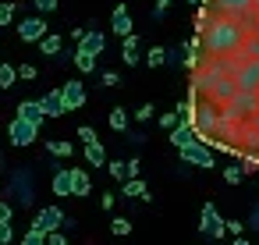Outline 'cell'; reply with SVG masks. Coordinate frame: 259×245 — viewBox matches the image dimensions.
<instances>
[{
  "mask_svg": "<svg viewBox=\"0 0 259 245\" xmlns=\"http://www.w3.org/2000/svg\"><path fill=\"white\" fill-rule=\"evenodd\" d=\"M121 57H124V64L128 68H135L139 64V36L132 32V36H124V50H121Z\"/></svg>",
  "mask_w": 259,
  "mask_h": 245,
  "instance_id": "16",
  "label": "cell"
},
{
  "mask_svg": "<svg viewBox=\"0 0 259 245\" xmlns=\"http://www.w3.org/2000/svg\"><path fill=\"white\" fill-rule=\"evenodd\" d=\"M75 68L82 71V75H89V71H96V54H89V50H75Z\"/></svg>",
  "mask_w": 259,
  "mask_h": 245,
  "instance_id": "19",
  "label": "cell"
},
{
  "mask_svg": "<svg viewBox=\"0 0 259 245\" xmlns=\"http://www.w3.org/2000/svg\"><path fill=\"white\" fill-rule=\"evenodd\" d=\"M36 75H39V71H36L32 64H22V68H18V78H25V82H32Z\"/></svg>",
  "mask_w": 259,
  "mask_h": 245,
  "instance_id": "33",
  "label": "cell"
},
{
  "mask_svg": "<svg viewBox=\"0 0 259 245\" xmlns=\"http://www.w3.org/2000/svg\"><path fill=\"white\" fill-rule=\"evenodd\" d=\"M153 114H156V110H153V103H142V107H139V110H135V114H132V117H135V121H139V125H146V121H149V117H153Z\"/></svg>",
  "mask_w": 259,
  "mask_h": 245,
  "instance_id": "28",
  "label": "cell"
},
{
  "mask_svg": "<svg viewBox=\"0 0 259 245\" xmlns=\"http://www.w3.org/2000/svg\"><path fill=\"white\" fill-rule=\"evenodd\" d=\"M32 4H36L43 15H47V11H57V0H32Z\"/></svg>",
  "mask_w": 259,
  "mask_h": 245,
  "instance_id": "38",
  "label": "cell"
},
{
  "mask_svg": "<svg viewBox=\"0 0 259 245\" xmlns=\"http://www.w3.org/2000/svg\"><path fill=\"white\" fill-rule=\"evenodd\" d=\"M224 178H227V185H241V178H245V167H227V171H224Z\"/></svg>",
  "mask_w": 259,
  "mask_h": 245,
  "instance_id": "29",
  "label": "cell"
},
{
  "mask_svg": "<svg viewBox=\"0 0 259 245\" xmlns=\"http://www.w3.org/2000/svg\"><path fill=\"white\" fill-rule=\"evenodd\" d=\"M110 231H114L117 238H124V234H132V220H128V217H114V220H110Z\"/></svg>",
  "mask_w": 259,
  "mask_h": 245,
  "instance_id": "26",
  "label": "cell"
},
{
  "mask_svg": "<svg viewBox=\"0 0 259 245\" xmlns=\"http://www.w3.org/2000/svg\"><path fill=\"white\" fill-rule=\"evenodd\" d=\"M103 86H121V78L114 71H103Z\"/></svg>",
  "mask_w": 259,
  "mask_h": 245,
  "instance_id": "41",
  "label": "cell"
},
{
  "mask_svg": "<svg viewBox=\"0 0 259 245\" xmlns=\"http://www.w3.org/2000/svg\"><path fill=\"white\" fill-rule=\"evenodd\" d=\"M252 227H259V206H252Z\"/></svg>",
  "mask_w": 259,
  "mask_h": 245,
  "instance_id": "42",
  "label": "cell"
},
{
  "mask_svg": "<svg viewBox=\"0 0 259 245\" xmlns=\"http://www.w3.org/2000/svg\"><path fill=\"white\" fill-rule=\"evenodd\" d=\"M89 192H93V178H89L82 167H71V195L82 199V195H89Z\"/></svg>",
  "mask_w": 259,
  "mask_h": 245,
  "instance_id": "13",
  "label": "cell"
},
{
  "mask_svg": "<svg viewBox=\"0 0 259 245\" xmlns=\"http://www.w3.org/2000/svg\"><path fill=\"white\" fill-rule=\"evenodd\" d=\"M241 231H245V224H241V220H227V234L241 238Z\"/></svg>",
  "mask_w": 259,
  "mask_h": 245,
  "instance_id": "36",
  "label": "cell"
},
{
  "mask_svg": "<svg viewBox=\"0 0 259 245\" xmlns=\"http://www.w3.org/2000/svg\"><path fill=\"white\" fill-rule=\"evenodd\" d=\"M142 174V164L139 160H128V178H139Z\"/></svg>",
  "mask_w": 259,
  "mask_h": 245,
  "instance_id": "40",
  "label": "cell"
},
{
  "mask_svg": "<svg viewBox=\"0 0 259 245\" xmlns=\"http://www.w3.org/2000/svg\"><path fill=\"white\" fill-rule=\"evenodd\" d=\"M78 139H82L85 146H89V142H96V128H93V125H82V128H78Z\"/></svg>",
  "mask_w": 259,
  "mask_h": 245,
  "instance_id": "31",
  "label": "cell"
},
{
  "mask_svg": "<svg viewBox=\"0 0 259 245\" xmlns=\"http://www.w3.org/2000/svg\"><path fill=\"white\" fill-rule=\"evenodd\" d=\"M199 231H202L206 238H224V234H227V220L217 213L213 202L202 206V213H199Z\"/></svg>",
  "mask_w": 259,
  "mask_h": 245,
  "instance_id": "2",
  "label": "cell"
},
{
  "mask_svg": "<svg viewBox=\"0 0 259 245\" xmlns=\"http://www.w3.org/2000/svg\"><path fill=\"white\" fill-rule=\"evenodd\" d=\"M47 245H68V238H64L61 231H50V234H47Z\"/></svg>",
  "mask_w": 259,
  "mask_h": 245,
  "instance_id": "37",
  "label": "cell"
},
{
  "mask_svg": "<svg viewBox=\"0 0 259 245\" xmlns=\"http://www.w3.org/2000/svg\"><path fill=\"white\" fill-rule=\"evenodd\" d=\"M107 174H110L114 181H121V185H124V181H128V164H121V160H110V164H107Z\"/></svg>",
  "mask_w": 259,
  "mask_h": 245,
  "instance_id": "24",
  "label": "cell"
},
{
  "mask_svg": "<svg viewBox=\"0 0 259 245\" xmlns=\"http://www.w3.org/2000/svg\"><path fill=\"white\" fill-rule=\"evenodd\" d=\"M192 142H202V135L195 132L192 121H181V125L170 132V146H174V149H185V146H192Z\"/></svg>",
  "mask_w": 259,
  "mask_h": 245,
  "instance_id": "7",
  "label": "cell"
},
{
  "mask_svg": "<svg viewBox=\"0 0 259 245\" xmlns=\"http://www.w3.org/2000/svg\"><path fill=\"white\" fill-rule=\"evenodd\" d=\"M121 195H124V199H142V202H149V188H146L142 178H128V181L121 185Z\"/></svg>",
  "mask_w": 259,
  "mask_h": 245,
  "instance_id": "14",
  "label": "cell"
},
{
  "mask_svg": "<svg viewBox=\"0 0 259 245\" xmlns=\"http://www.w3.org/2000/svg\"><path fill=\"white\" fill-rule=\"evenodd\" d=\"M107 121H110V128H114L117 135H124V132H128V110H124V107H114V110L107 114Z\"/></svg>",
  "mask_w": 259,
  "mask_h": 245,
  "instance_id": "20",
  "label": "cell"
},
{
  "mask_svg": "<svg viewBox=\"0 0 259 245\" xmlns=\"http://www.w3.org/2000/svg\"><path fill=\"white\" fill-rule=\"evenodd\" d=\"M85 164H89V167H103V164H107L103 142H89V146H85Z\"/></svg>",
  "mask_w": 259,
  "mask_h": 245,
  "instance_id": "17",
  "label": "cell"
},
{
  "mask_svg": "<svg viewBox=\"0 0 259 245\" xmlns=\"http://www.w3.org/2000/svg\"><path fill=\"white\" fill-rule=\"evenodd\" d=\"M18 117H25V121H32V125H43V121H47L39 100H22V103H18Z\"/></svg>",
  "mask_w": 259,
  "mask_h": 245,
  "instance_id": "11",
  "label": "cell"
},
{
  "mask_svg": "<svg viewBox=\"0 0 259 245\" xmlns=\"http://www.w3.org/2000/svg\"><path fill=\"white\" fill-rule=\"evenodd\" d=\"M167 8H170V0H156V4H153V18H163Z\"/></svg>",
  "mask_w": 259,
  "mask_h": 245,
  "instance_id": "34",
  "label": "cell"
},
{
  "mask_svg": "<svg viewBox=\"0 0 259 245\" xmlns=\"http://www.w3.org/2000/svg\"><path fill=\"white\" fill-rule=\"evenodd\" d=\"M64 220H68V217H64V210H61V206H43V210L36 213L32 227H39V231H47V234H50V231H61V227H64Z\"/></svg>",
  "mask_w": 259,
  "mask_h": 245,
  "instance_id": "6",
  "label": "cell"
},
{
  "mask_svg": "<svg viewBox=\"0 0 259 245\" xmlns=\"http://www.w3.org/2000/svg\"><path fill=\"white\" fill-rule=\"evenodd\" d=\"M110 25H114V36H132V11L124 4H117L110 15Z\"/></svg>",
  "mask_w": 259,
  "mask_h": 245,
  "instance_id": "9",
  "label": "cell"
},
{
  "mask_svg": "<svg viewBox=\"0 0 259 245\" xmlns=\"http://www.w3.org/2000/svg\"><path fill=\"white\" fill-rule=\"evenodd\" d=\"M61 100H64L68 110H82L85 107V82L82 78H68L61 86Z\"/></svg>",
  "mask_w": 259,
  "mask_h": 245,
  "instance_id": "5",
  "label": "cell"
},
{
  "mask_svg": "<svg viewBox=\"0 0 259 245\" xmlns=\"http://www.w3.org/2000/svg\"><path fill=\"white\" fill-rule=\"evenodd\" d=\"M234 245H252V241L248 238H234Z\"/></svg>",
  "mask_w": 259,
  "mask_h": 245,
  "instance_id": "43",
  "label": "cell"
},
{
  "mask_svg": "<svg viewBox=\"0 0 259 245\" xmlns=\"http://www.w3.org/2000/svg\"><path fill=\"white\" fill-rule=\"evenodd\" d=\"M8 220H11V202L0 199V224H8Z\"/></svg>",
  "mask_w": 259,
  "mask_h": 245,
  "instance_id": "39",
  "label": "cell"
},
{
  "mask_svg": "<svg viewBox=\"0 0 259 245\" xmlns=\"http://www.w3.org/2000/svg\"><path fill=\"white\" fill-rule=\"evenodd\" d=\"M15 241V231H11V220L8 224H0V245H11Z\"/></svg>",
  "mask_w": 259,
  "mask_h": 245,
  "instance_id": "32",
  "label": "cell"
},
{
  "mask_svg": "<svg viewBox=\"0 0 259 245\" xmlns=\"http://www.w3.org/2000/svg\"><path fill=\"white\" fill-rule=\"evenodd\" d=\"M114 202H117V199H114V192H103V195H100V206H103L107 213L114 210Z\"/></svg>",
  "mask_w": 259,
  "mask_h": 245,
  "instance_id": "35",
  "label": "cell"
},
{
  "mask_svg": "<svg viewBox=\"0 0 259 245\" xmlns=\"http://www.w3.org/2000/svg\"><path fill=\"white\" fill-rule=\"evenodd\" d=\"M178 153H181V160L192 164V167H202V171L213 167V149H209L206 142H192V146H185V149H178Z\"/></svg>",
  "mask_w": 259,
  "mask_h": 245,
  "instance_id": "4",
  "label": "cell"
},
{
  "mask_svg": "<svg viewBox=\"0 0 259 245\" xmlns=\"http://www.w3.org/2000/svg\"><path fill=\"white\" fill-rule=\"evenodd\" d=\"M22 245H47V231L29 227V231H25V238H22Z\"/></svg>",
  "mask_w": 259,
  "mask_h": 245,
  "instance_id": "27",
  "label": "cell"
},
{
  "mask_svg": "<svg viewBox=\"0 0 259 245\" xmlns=\"http://www.w3.org/2000/svg\"><path fill=\"white\" fill-rule=\"evenodd\" d=\"M78 47H82V50H89V54H96V57H100V54H103V50H107V36H103V32H100V29H89V32H85V39H82V43H78Z\"/></svg>",
  "mask_w": 259,
  "mask_h": 245,
  "instance_id": "15",
  "label": "cell"
},
{
  "mask_svg": "<svg viewBox=\"0 0 259 245\" xmlns=\"http://www.w3.org/2000/svg\"><path fill=\"white\" fill-rule=\"evenodd\" d=\"M188 4H195V8H199V4H209V0H188Z\"/></svg>",
  "mask_w": 259,
  "mask_h": 245,
  "instance_id": "44",
  "label": "cell"
},
{
  "mask_svg": "<svg viewBox=\"0 0 259 245\" xmlns=\"http://www.w3.org/2000/svg\"><path fill=\"white\" fill-rule=\"evenodd\" d=\"M15 22V4H0V29Z\"/></svg>",
  "mask_w": 259,
  "mask_h": 245,
  "instance_id": "30",
  "label": "cell"
},
{
  "mask_svg": "<svg viewBox=\"0 0 259 245\" xmlns=\"http://www.w3.org/2000/svg\"><path fill=\"white\" fill-rule=\"evenodd\" d=\"M61 47H64V39H61L57 32H47V36L39 39V50H43L47 57H57V54H61Z\"/></svg>",
  "mask_w": 259,
  "mask_h": 245,
  "instance_id": "18",
  "label": "cell"
},
{
  "mask_svg": "<svg viewBox=\"0 0 259 245\" xmlns=\"http://www.w3.org/2000/svg\"><path fill=\"white\" fill-rule=\"evenodd\" d=\"M245 47V29L238 18H227V15H213V22L206 25L202 32V50L209 57H231Z\"/></svg>",
  "mask_w": 259,
  "mask_h": 245,
  "instance_id": "1",
  "label": "cell"
},
{
  "mask_svg": "<svg viewBox=\"0 0 259 245\" xmlns=\"http://www.w3.org/2000/svg\"><path fill=\"white\" fill-rule=\"evenodd\" d=\"M47 149H50L54 156H71V153H75V146H71V142H64V139H50V142H47Z\"/></svg>",
  "mask_w": 259,
  "mask_h": 245,
  "instance_id": "23",
  "label": "cell"
},
{
  "mask_svg": "<svg viewBox=\"0 0 259 245\" xmlns=\"http://www.w3.org/2000/svg\"><path fill=\"white\" fill-rule=\"evenodd\" d=\"M18 36H22L25 43H39V39L47 36V22H43V18H22V22H18Z\"/></svg>",
  "mask_w": 259,
  "mask_h": 245,
  "instance_id": "8",
  "label": "cell"
},
{
  "mask_svg": "<svg viewBox=\"0 0 259 245\" xmlns=\"http://www.w3.org/2000/svg\"><path fill=\"white\" fill-rule=\"evenodd\" d=\"M18 82V68L15 64H0V89H11Z\"/></svg>",
  "mask_w": 259,
  "mask_h": 245,
  "instance_id": "21",
  "label": "cell"
},
{
  "mask_svg": "<svg viewBox=\"0 0 259 245\" xmlns=\"http://www.w3.org/2000/svg\"><path fill=\"white\" fill-rule=\"evenodd\" d=\"M8 139H11L15 146H32V142L39 139V125H32V121H25V117H15V121L8 125Z\"/></svg>",
  "mask_w": 259,
  "mask_h": 245,
  "instance_id": "3",
  "label": "cell"
},
{
  "mask_svg": "<svg viewBox=\"0 0 259 245\" xmlns=\"http://www.w3.org/2000/svg\"><path fill=\"white\" fill-rule=\"evenodd\" d=\"M146 64H149V68H163V64H167V47H153V50L146 54Z\"/></svg>",
  "mask_w": 259,
  "mask_h": 245,
  "instance_id": "22",
  "label": "cell"
},
{
  "mask_svg": "<svg viewBox=\"0 0 259 245\" xmlns=\"http://www.w3.org/2000/svg\"><path fill=\"white\" fill-rule=\"evenodd\" d=\"M39 103H43V114H47V117L68 114V107H64V100H61V89H50L47 96H39Z\"/></svg>",
  "mask_w": 259,
  "mask_h": 245,
  "instance_id": "10",
  "label": "cell"
},
{
  "mask_svg": "<svg viewBox=\"0 0 259 245\" xmlns=\"http://www.w3.org/2000/svg\"><path fill=\"white\" fill-rule=\"evenodd\" d=\"M50 188H54V195H57V199L71 195V167H57V171H54V181H50Z\"/></svg>",
  "mask_w": 259,
  "mask_h": 245,
  "instance_id": "12",
  "label": "cell"
},
{
  "mask_svg": "<svg viewBox=\"0 0 259 245\" xmlns=\"http://www.w3.org/2000/svg\"><path fill=\"white\" fill-rule=\"evenodd\" d=\"M185 117H181V110H170V114H160V128L163 132H174L178 125H181Z\"/></svg>",
  "mask_w": 259,
  "mask_h": 245,
  "instance_id": "25",
  "label": "cell"
}]
</instances>
